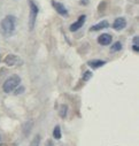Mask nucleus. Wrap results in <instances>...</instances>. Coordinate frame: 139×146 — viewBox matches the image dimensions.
<instances>
[{
  "label": "nucleus",
  "mask_w": 139,
  "mask_h": 146,
  "mask_svg": "<svg viewBox=\"0 0 139 146\" xmlns=\"http://www.w3.org/2000/svg\"><path fill=\"white\" fill-rule=\"evenodd\" d=\"M112 36L108 35V33H102L101 36H99V38H98V43L102 46H107L112 43Z\"/></svg>",
  "instance_id": "6"
},
{
  "label": "nucleus",
  "mask_w": 139,
  "mask_h": 146,
  "mask_svg": "<svg viewBox=\"0 0 139 146\" xmlns=\"http://www.w3.org/2000/svg\"><path fill=\"white\" fill-rule=\"evenodd\" d=\"M85 19H86V16L85 15H81L79 17H78V20L75 22V23H73L71 25H70V31H73V32H75V31H77V30H79L83 25H84V23H85Z\"/></svg>",
  "instance_id": "5"
},
{
  "label": "nucleus",
  "mask_w": 139,
  "mask_h": 146,
  "mask_svg": "<svg viewBox=\"0 0 139 146\" xmlns=\"http://www.w3.org/2000/svg\"><path fill=\"white\" fill-rule=\"evenodd\" d=\"M20 83H21L20 76L13 75V76H11L9 78H7V80L5 81V83H4V85H3V90H4V92L9 93V92L14 91V90L20 85Z\"/></svg>",
  "instance_id": "2"
},
{
  "label": "nucleus",
  "mask_w": 139,
  "mask_h": 146,
  "mask_svg": "<svg viewBox=\"0 0 139 146\" xmlns=\"http://www.w3.org/2000/svg\"><path fill=\"white\" fill-rule=\"evenodd\" d=\"M108 27H109V23H108V21L103 20V21L99 22L98 24H95V25H92L90 30H91V31H99V30H102V29H106V28H108Z\"/></svg>",
  "instance_id": "8"
},
{
  "label": "nucleus",
  "mask_w": 139,
  "mask_h": 146,
  "mask_svg": "<svg viewBox=\"0 0 139 146\" xmlns=\"http://www.w3.org/2000/svg\"><path fill=\"white\" fill-rule=\"evenodd\" d=\"M87 1H89V0H81V5H87Z\"/></svg>",
  "instance_id": "19"
},
{
  "label": "nucleus",
  "mask_w": 139,
  "mask_h": 146,
  "mask_svg": "<svg viewBox=\"0 0 139 146\" xmlns=\"http://www.w3.org/2000/svg\"><path fill=\"white\" fill-rule=\"evenodd\" d=\"M138 43H139L138 37H134V38H133V45H138Z\"/></svg>",
  "instance_id": "18"
},
{
  "label": "nucleus",
  "mask_w": 139,
  "mask_h": 146,
  "mask_svg": "<svg viewBox=\"0 0 139 146\" xmlns=\"http://www.w3.org/2000/svg\"><path fill=\"white\" fill-rule=\"evenodd\" d=\"M29 6H30V16H29V28L30 30H33L34 24H36V20H37V15L39 13V8L38 6L34 4L32 0H29Z\"/></svg>",
  "instance_id": "3"
},
{
  "label": "nucleus",
  "mask_w": 139,
  "mask_h": 146,
  "mask_svg": "<svg viewBox=\"0 0 139 146\" xmlns=\"http://www.w3.org/2000/svg\"><path fill=\"white\" fill-rule=\"evenodd\" d=\"M17 61H19V58H17L16 55H14V54H9V55H7L6 59H5V63H6L7 66H9V67L15 66V64L17 63Z\"/></svg>",
  "instance_id": "9"
},
{
  "label": "nucleus",
  "mask_w": 139,
  "mask_h": 146,
  "mask_svg": "<svg viewBox=\"0 0 139 146\" xmlns=\"http://www.w3.org/2000/svg\"><path fill=\"white\" fill-rule=\"evenodd\" d=\"M87 64H89L90 67L97 69V68L102 67L103 64H106V61H103V60H91V61L87 62Z\"/></svg>",
  "instance_id": "10"
},
{
  "label": "nucleus",
  "mask_w": 139,
  "mask_h": 146,
  "mask_svg": "<svg viewBox=\"0 0 139 146\" xmlns=\"http://www.w3.org/2000/svg\"><path fill=\"white\" fill-rule=\"evenodd\" d=\"M53 137L55 138V139H61V128H60V125H56L55 128H54V130H53Z\"/></svg>",
  "instance_id": "12"
},
{
  "label": "nucleus",
  "mask_w": 139,
  "mask_h": 146,
  "mask_svg": "<svg viewBox=\"0 0 139 146\" xmlns=\"http://www.w3.org/2000/svg\"><path fill=\"white\" fill-rule=\"evenodd\" d=\"M67 109H68V107H67V105H62L61 107H60V116L62 117V119H64L66 116H67Z\"/></svg>",
  "instance_id": "13"
},
{
  "label": "nucleus",
  "mask_w": 139,
  "mask_h": 146,
  "mask_svg": "<svg viewBox=\"0 0 139 146\" xmlns=\"http://www.w3.org/2000/svg\"><path fill=\"white\" fill-rule=\"evenodd\" d=\"M32 125H33V123H32L31 121H29V122H26V123L24 124V127H23V133H24V136H29Z\"/></svg>",
  "instance_id": "11"
},
{
  "label": "nucleus",
  "mask_w": 139,
  "mask_h": 146,
  "mask_svg": "<svg viewBox=\"0 0 139 146\" xmlns=\"http://www.w3.org/2000/svg\"><path fill=\"white\" fill-rule=\"evenodd\" d=\"M52 6L53 8L55 9V12H58L60 15L62 16H68V9L64 7V5H62L61 3H58V1H52Z\"/></svg>",
  "instance_id": "4"
},
{
  "label": "nucleus",
  "mask_w": 139,
  "mask_h": 146,
  "mask_svg": "<svg viewBox=\"0 0 139 146\" xmlns=\"http://www.w3.org/2000/svg\"><path fill=\"white\" fill-rule=\"evenodd\" d=\"M111 48H112V52H118V51L122 50V44H121L120 42H116Z\"/></svg>",
  "instance_id": "15"
},
{
  "label": "nucleus",
  "mask_w": 139,
  "mask_h": 146,
  "mask_svg": "<svg viewBox=\"0 0 139 146\" xmlns=\"http://www.w3.org/2000/svg\"><path fill=\"white\" fill-rule=\"evenodd\" d=\"M0 25H1V30H3L4 35L11 36V35H13V32L15 31V28H16V17L13 15H8L1 21Z\"/></svg>",
  "instance_id": "1"
},
{
  "label": "nucleus",
  "mask_w": 139,
  "mask_h": 146,
  "mask_svg": "<svg viewBox=\"0 0 139 146\" xmlns=\"http://www.w3.org/2000/svg\"><path fill=\"white\" fill-rule=\"evenodd\" d=\"M39 144H40V135H37L30 143V146H39Z\"/></svg>",
  "instance_id": "14"
},
{
  "label": "nucleus",
  "mask_w": 139,
  "mask_h": 146,
  "mask_svg": "<svg viewBox=\"0 0 139 146\" xmlns=\"http://www.w3.org/2000/svg\"><path fill=\"white\" fill-rule=\"evenodd\" d=\"M24 92V88L23 86H20V89H17L16 91H15V94H21V93H23Z\"/></svg>",
  "instance_id": "17"
},
{
  "label": "nucleus",
  "mask_w": 139,
  "mask_h": 146,
  "mask_svg": "<svg viewBox=\"0 0 139 146\" xmlns=\"http://www.w3.org/2000/svg\"><path fill=\"white\" fill-rule=\"evenodd\" d=\"M125 27H126V21H125V19H123V17L116 19V20L114 21V23H113V28H114L116 31L123 30Z\"/></svg>",
  "instance_id": "7"
},
{
  "label": "nucleus",
  "mask_w": 139,
  "mask_h": 146,
  "mask_svg": "<svg viewBox=\"0 0 139 146\" xmlns=\"http://www.w3.org/2000/svg\"><path fill=\"white\" fill-rule=\"evenodd\" d=\"M91 77H92V72H91V71H85L84 75H83V81L86 82V81H89Z\"/></svg>",
  "instance_id": "16"
}]
</instances>
